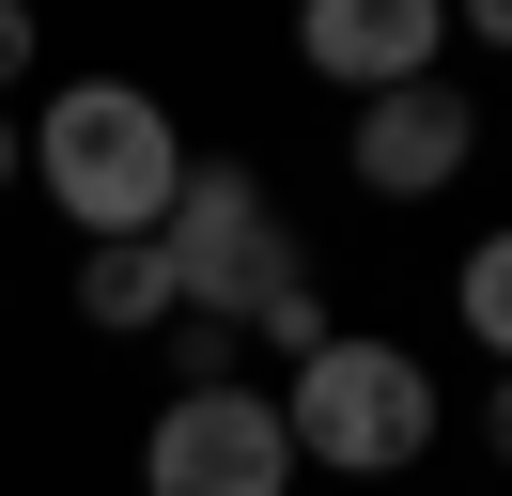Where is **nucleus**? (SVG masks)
<instances>
[{"label": "nucleus", "instance_id": "9d476101", "mask_svg": "<svg viewBox=\"0 0 512 496\" xmlns=\"http://www.w3.org/2000/svg\"><path fill=\"white\" fill-rule=\"evenodd\" d=\"M32 78V16H16V0H0V93Z\"/></svg>", "mask_w": 512, "mask_h": 496}, {"label": "nucleus", "instance_id": "1a4fd4ad", "mask_svg": "<svg viewBox=\"0 0 512 496\" xmlns=\"http://www.w3.org/2000/svg\"><path fill=\"white\" fill-rule=\"evenodd\" d=\"M249 341H264V357H326L342 326H326V295H311V279H280V295L249 310Z\"/></svg>", "mask_w": 512, "mask_h": 496}, {"label": "nucleus", "instance_id": "f257e3e1", "mask_svg": "<svg viewBox=\"0 0 512 496\" xmlns=\"http://www.w3.org/2000/svg\"><path fill=\"white\" fill-rule=\"evenodd\" d=\"M32 186L78 217V248H109V233H156V217H171L187 140H171V109L140 78H63L32 109Z\"/></svg>", "mask_w": 512, "mask_h": 496}, {"label": "nucleus", "instance_id": "f8f14e48", "mask_svg": "<svg viewBox=\"0 0 512 496\" xmlns=\"http://www.w3.org/2000/svg\"><path fill=\"white\" fill-rule=\"evenodd\" d=\"M481 434H497V465H512V372H497V388H481Z\"/></svg>", "mask_w": 512, "mask_h": 496}, {"label": "nucleus", "instance_id": "0eeeda50", "mask_svg": "<svg viewBox=\"0 0 512 496\" xmlns=\"http://www.w3.org/2000/svg\"><path fill=\"white\" fill-rule=\"evenodd\" d=\"M171 310H187V295H171V248H156V233L78 248V326H109V341H125V326H171Z\"/></svg>", "mask_w": 512, "mask_h": 496}, {"label": "nucleus", "instance_id": "20e7f679", "mask_svg": "<svg viewBox=\"0 0 512 496\" xmlns=\"http://www.w3.org/2000/svg\"><path fill=\"white\" fill-rule=\"evenodd\" d=\"M140 496H295V434L264 388H171L156 434H140Z\"/></svg>", "mask_w": 512, "mask_h": 496}, {"label": "nucleus", "instance_id": "423d86ee", "mask_svg": "<svg viewBox=\"0 0 512 496\" xmlns=\"http://www.w3.org/2000/svg\"><path fill=\"white\" fill-rule=\"evenodd\" d=\"M342 155H357V186H373V202H435V186L481 155V109H466L450 78H419V93H373V109L342 124Z\"/></svg>", "mask_w": 512, "mask_h": 496}, {"label": "nucleus", "instance_id": "39448f33", "mask_svg": "<svg viewBox=\"0 0 512 496\" xmlns=\"http://www.w3.org/2000/svg\"><path fill=\"white\" fill-rule=\"evenodd\" d=\"M295 62L342 78L357 109H373V93H419L450 62V0H311V16H295Z\"/></svg>", "mask_w": 512, "mask_h": 496}, {"label": "nucleus", "instance_id": "f03ea898", "mask_svg": "<svg viewBox=\"0 0 512 496\" xmlns=\"http://www.w3.org/2000/svg\"><path fill=\"white\" fill-rule=\"evenodd\" d=\"M280 434H295V465L388 481V465H419V450H435V372H419L404 341L342 326L326 357H295V388H280Z\"/></svg>", "mask_w": 512, "mask_h": 496}, {"label": "nucleus", "instance_id": "9b49d317", "mask_svg": "<svg viewBox=\"0 0 512 496\" xmlns=\"http://www.w3.org/2000/svg\"><path fill=\"white\" fill-rule=\"evenodd\" d=\"M450 31H481V47H512V0H466V16H450Z\"/></svg>", "mask_w": 512, "mask_h": 496}, {"label": "nucleus", "instance_id": "7ed1b4c3", "mask_svg": "<svg viewBox=\"0 0 512 496\" xmlns=\"http://www.w3.org/2000/svg\"><path fill=\"white\" fill-rule=\"evenodd\" d=\"M156 248H171V295H187V326H249V310L295 279V248H280V202H264V171H218V155H187V186H171Z\"/></svg>", "mask_w": 512, "mask_h": 496}, {"label": "nucleus", "instance_id": "6e6552de", "mask_svg": "<svg viewBox=\"0 0 512 496\" xmlns=\"http://www.w3.org/2000/svg\"><path fill=\"white\" fill-rule=\"evenodd\" d=\"M450 310H466V341H481V357L512 372V233H481V248H466V279H450Z\"/></svg>", "mask_w": 512, "mask_h": 496}, {"label": "nucleus", "instance_id": "ddd939ff", "mask_svg": "<svg viewBox=\"0 0 512 496\" xmlns=\"http://www.w3.org/2000/svg\"><path fill=\"white\" fill-rule=\"evenodd\" d=\"M16 171H32V124H16V109H0V186H16Z\"/></svg>", "mask_w": 512, "mask_h": 496}]
</instances>
